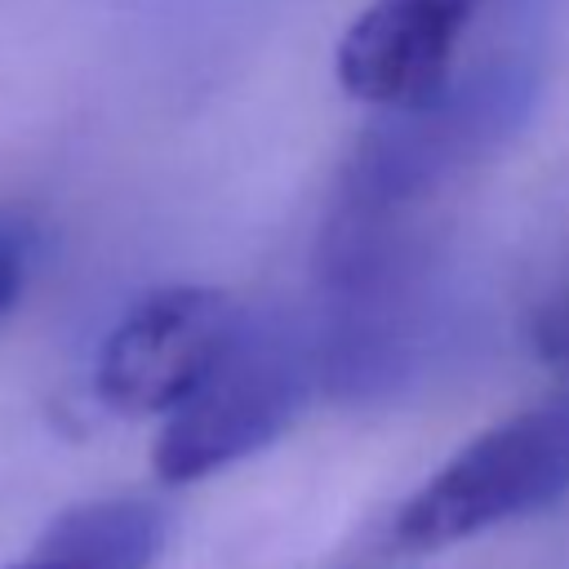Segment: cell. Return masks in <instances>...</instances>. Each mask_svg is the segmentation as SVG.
<instances>
[{
	"instance_id": "6da1fadb",
	"label": "cell",
	"mask_w": 569,
	"mask_h": 569,
	"mask_svg": "<svg viewBox=\"0 0 569 569\" xmlns=\"http://www.w3.org/2000/svg\"><path fill=\"white\" fill-rule=\"evenodd\" d=\"M436 333V258L422 218L329 209L320 231L316 378L356 405L400 396Z\"/></svg>"
},
{
	"instance_id": "7a4b0ae2",
	"label": "cell",
	"mask_w": 569,
	"mask_h": 569,
	"mask_svg": "<svg viewBox=\"0 0 569 569\" xmlns=\"http://www.w3.org/2000/svg\"><path fill=\"white\" fill-rule=\"evenodd\" d=\"M525 27L516 22L485 49L476 44L431 98L378 111L338 178L333 209L422 218L458 173L498 151L529 120L542 84V58Z\"/></svg>"
},
{
	"instance_id": "3957f363",
	"label": "cell",
	"mask_w": 569,
	"mask_h": 569,
	"mask_svg": "<svg viewBox=\"0 0 569 569\" xmlns=\"http://www.w3.org/2000/svg\"><path fill=\"white\" fill-rule=\"evenodd\" d=\"M316 378L311 338L284 316H240L236 338L200 387L164 418L151 467L169 485L213 476L271 445Z\"/></svg>"
},
{
	"instance_id": "277c9868",
	"label": "cell",
	"mask_w": 569,
	"mask_h": 569,
	"mask_svg": "<svg viewBox=\"0 0 569 569\" xmlns=\"http://www.w3.org/2000/svg\"><path fill=\"white\" fill-rule=\"evenodd\" d=\"M569 498V391L458 449L391 520L405 551H440Z\"/></svg>"
},
{
	"instance_id": "5b68a950",
	"label": "cell",
	"mask_w": 569,
	"mask_h": 569,
	"mask_svg": "<svg viewBox=\"0 0 569 569\" xmlns=\"http://www.w3.org/2000/svg\"><path fill=\"white\" fill-rule=\"evenodd\" d=\"M240 329L227 293L173 284L147 293L102 342L98 396L120 413H173Z\"/></svg>"
},
{
	"instance_id": "8992f818",
	"label": "cell",
	"mask_w": 569,
	"mask_h": 569,
	"mask_svg": "<svg viewBox=\"0 0 569 569\" xmlns=\"http://www.w3.org/2000/svg\"><path fill=\"white\" fill-rule=\"evenodd\" d=\"M493 0H373L338 40V84L378 111H400L467 62L471 31Z\"/></svg>"
},
{
	"instance_id": "52a82bcc",
	"label": "cell",
	"mask_w": 569,
	"mask_h": 569,
	"mask_svg": "<svg viewBox=\"0 0 569 569\" xmlns=\"http://www.w3.org/2000/svg\"><path fill=\"white\" fill-rule=\"evenodd\" d=\"M156 556L160 511L142 498H98L62 511L9 569H151Z\"/></svg>"
},
{
	"instance_id": "ba28073f",
	"label": "cell",
	"mask_w": 569,
	"mask_h": 569,
	"mask_svg": "<svg viewBox=\"0 0 569 569\" xmlns=\"http://www.w3.org/2000/svg\"><path fill=\"white\" fill-rule=\"evenodd\" d=\"M529 342H533V351H538L542 365L569 373V262H565L560 276L547 284V293L533 302Z\"/></svg>"
},
{
	"instance_id": "9c48e42d",
	"label": "cell",
	"mask_w": 569,
	"mask_h": 569,
	"mask_svg": "<svg viewBox=\"0 0 569 569\" xmlns=\"http://www.w3.org/2000/svg\"><path fill=\"white\" fill-rule=\"evenodd\" d=\"M36 262V222L22 209H0V320L13 311Z\"/></svg>"
}]
</instances>
